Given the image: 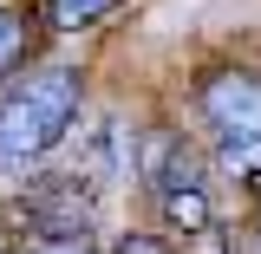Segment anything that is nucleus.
<instances>
[{"label":"nucleus","mask_w":261,"mask_h":254,"mask_svg":"<svg viewBox=\"0 0 261 254\" xmlns=\"http://www.w3.org/2000/svg\"><path fill=\"white\" fill-rule=\"evenodd\" d=\"M85 118V72L72 59H27L0 78V170H33Z\"/></svg>","instance_id":"nucleus-1"},{"label":"nucleus","mask_w":261,"mask_h":254,"mask_svg":"<svg viewBox=\"0 0 261 254\" xmlns=\"http://www.w3.org/2000/svg\"><path fill=\"white\" fill-rule=\"evenodd\" d=\"M248 235H255V248H261V202H255V222H248Z\"/></svg>","instance_id":"nucleus-8"},{"label":"nucleus","mask_w":261,"mask_h":254,"mask_svg":"<svg viewBox=\"0 0 261 254\" xmlns=\"http://www.w3.org/2000/svg\"><path fill=\"white\" fill-rule=\"evenodd\" d=\"M137 183L150 195L157 222L176 235V241H196L216 228V176L196 144H183L176 130H150L137 137Z\"/></svg>","instance_id":"nucleus-3"},{"label":"nucleus","mask_w":261,"mask_h":254,"mask_svg":"<svg viewBox=\"0 0 261 254\" xmlns=\"http://www.w3.org/2000/svg\"><path fill=\"white\" fill-rule=\"evenodd\" d=\"M13 215L20 228L7 235V254H98V209L79 176H39Z\"/></svg>","instance_id":"nucleus-4"},{"label":"nucleus","mask_w":261,"mask_h":254,"mask_svg":"<svg viewBox=\"0 0 261 254\" xmlns=\"http://www.w3.org/2000/svg\"><path fill=\"white\" fill-rule=\"evenodd\" d=\"M111 254H176V241L170 235H150V228H130V235L111 241Z\"/></svg>","instance_id":"nucleus-7"},{"label":"nucleus","mask_w":261,"mask_h":254,"mask_svg":"<svg viewBox=\"0 0 261 254\" xmlns=\"http://www.w3.org/2000/svg\"><path fill=\"white\" fill-rule=\"evenodd\" d=\"M118 7H124V0H46L39 20H46L53 33H92V26H105Z\"/></svg>","instance_id":"nucleus-5"},{"label":"nucleus","mask_w":261,"mask_h":254,"mask_svg":"<svg viewBox=\"0 0 261 254\" xmlns=\"http://www.w3.org/2000/svg\"><path fill=\"white\" fill-rule=\"evenodd\" d=\"M0 254H7V248H0Z\"/></svg>","instance_id":"nucleus-9"},{"label":"nucleus","mask_w":261,"mask_h":254,"mask_svg":"<svg viewBox=\"0 0 261 254\" xmlns=\"http://www.w3.org/2000/svg\"><path fill=\"white\" fill-rule=\"evenodd\" d=\"M33 59V20L20 7H0V78H13Z\"/></svg>","instance_id":"nucleus-6"},{"label":"nucleus","mask_w":261,"mask_h":254,"mask_svg":"<svg viewBox=\"0 0 261 254\" xmlns=\"http://www.w3.org/2000/svg\"><path fill=\"white\" fill-rule=\"evenodd\" d=\"M196 118L209 130V157L235 189L261 202V72L255 65H202L196 72Z\"/></svg>","instance_id":"nucleus-2"}]
</instances>
